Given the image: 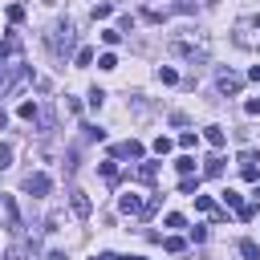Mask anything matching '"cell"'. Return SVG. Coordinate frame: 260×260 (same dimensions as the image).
<instances>
[{
	"label": "cell",
	"instance_id": "obj_1",
	"mask_svg": "<svg viewBox=\"0 0 260 260\" xmlns=\"http://www.w3.org/2000/svg\"><path fill=\"white\" fill-rule=\"evenodd\" d=\"M167 49L175 53V57H183V61H207V53H211V41H207V32H171V41H167Z\"/></svg>",
	"mask_w": 260,
	"mask_h": 260
},
{
	"label": "cell",
	"instance_id": "obj_2",
	"mask_svg": "<svg viewBox=\"0 0 260 260\" xmlns=\"http://www.w3.org/2000/svg\"><path fill=\"white\" fill-rule=\"evenodd\" d=\"M45 45H49V53H53V57H69V53H73V45H77V32H73V24H69V20H57V24H49V32H45Z\"/></svg>",
	"mask_w": 260,
	"mask_h": 260
},
{
	"label": "cell",
	"instance_id": "obj_3",
	"mask_svg": "<svg viewBox=\"0 0 260 260\" xmlns=\"http://www.w3.org/2000/svg\"><path fill=\"white\" fill-rule=\"evenodd\" d=\"M232 41L240 49H260V16H240L232 28Z\"/></svg>",
	"mask_w": 260,
	"mask_h": 260
},
{
	"label": "cell",
	"instance_id": "obj_4",
	"mask_svg": "<svg viewBox=\"0 0 260 260\" xmlns=\"http://www.w3.org/2000/svg\"><path fill=\"white\" fill-rule=\"evenodd\" d=\"M49 187H53V183H49V175H45V171L24 175V191H28L32 199H45V195H49Z\"/></svg>",
	"mask_w": 260,
	"mask_h": 260
},
{
	"label": "cell",
	"instance_id": "obj_5",
	"mask_svg": "<svg viewBox=\"0 0 260 260\" xmlns=\"http://www.w3.org/2000/svg\"><path fill=\"white\" fill-rule=\"evenodd\" d=\"M240 85H244L240 73H232V69H219V73H215V89H219V93H240Z\"/></svg>",
	"mask_w": 260,
	"mask_h": 260
},
{
	"label": "cell",
	"instance_id": "obj_6",
	"mask_svg": "<svg viewBox=\"0 0 260 260\" xmlns=\"http://www.w3.org/2000/svg\"><path fill=\"white\" fill-rule=\"evenodd\" d=\"M0 223L4 228H20V215H16V203H12V195H0Z\"/></svg>",
	"mask_w": 260,
	"mask_h": 260
},
{
	"label": "cell",
	"instance_id": "obj_7",
	"mask_svg": "<svg viewBox=\"0 0 260 260\" xmlns=\"http://www.w3.org/2000/svg\"><path fill=\"white\" fill-rule=\"evenodd\" d=\"M69 207H73V215H77V219H89V211H93V203H89V195H85V191H69Z\"/></svg>",
	"mask_w": 260,
	"mask_h": 260
},
{
	"label": "cell",
	"instance_id": "obj_8",
	"mask_svg": "<svg viewBox=\"0 0 260 260\" xmlns=\"http://www.w3.org/2000/svg\"><path fill=\"white\" fill-rule=\"evenodd\" d=\"M146 150H142V142L138 138H126V142H118L114 146V158H142Z\"/></svg>",
	"mask_w": 260,
	"mask_h": 260
},
{
	"label": "cell",
	"instance_id": "obj_9",
	"mask_svg": "<svg viewBox=\"0 0 260 260\" xmlns=\"http://www.w3.org/2000/svg\"><path fill=\"white\" fill-rule=\"evenodd\" d=\"M142 207H146V203H142L138 195H122V199H118V211H122V215H142Z\"/></svg>",
	"mask_w": 260,
	"mask_h": 260
},
{
	"label": "cell",
	"instance_id": "obj_10",
	"mask_svg": "<svg viewBox=\"0 0 260 260\" xmlns=\"http://www.w3.org/2000/svg\"><path fill=\"white\" fill-rule=\"evenodd\" d=\"M203 138H207V142H211L215 150H219V146L228 142V134H223V126H207V130H203Z\"/></svg>",
	"mask_w": 260,
	"mask_h": 260
},
{
	"label": "cell",
	"instance_id": "obj_11",
	"mask_svg": "<svg viewBox=\"0 0 260 260\" xmlns=\"http://www.w3.org/2000/svg\"><path fill=\"white\" fill-rule=\"evenodd\" d=\"M203 175H207V179H219V175H223V158H219V154H211V158L203 162Z\"/></svg>",
	"mask_w": 260,
	"mask_h": 260
},
{
	"label": "cell",
	"instance_id": "obj_12",
	"mask_svg": "<svg viewBox=\"0 0 260 260\" xmlns=\"http://www.w3.org/2000/svg\"><path fill=\"white\" fill-rule=\"evenodd\" d=\"M179 191L183 195H199V175H183L179 179Z\"/></svg>",
	"mask_w": 260,
	"mask_h": 260
},
{
	"label": "cell",
	"instance_id": "obj_13",
	"mask_svg": "<svg viewBox=\"0 0 260 260\" xmlns=\"http://www.w3.org/2000/svg\"><path fill=\"white\" fill-rule=\"evenodd\" d=\"M240 256L244 260H260V244L256 240H240Z\"/></svg>",
	"mask_w": 260,
	"mask_h": 260
},
{
	"label": "cell",
	"instance_id": "obj_14",
	"mask_svg": "<svg viewBox=\"0 0 260 260\" xmlns=\"http://www.w3.org/2000/svg\"><path fill=\"white\" fill-rule=\"evenodd\" d=\"M16 114H20L24 122H32V118L41 114V106H37V102H20V106H16Z\"/></svg>",
	"mask_w": 260,
	"mask_h": 260
},
{
	"label": "cell",
	"instance_id": "obj_15",
	"mask_svg": "<svg viewBox=\"0 0 260 260\" xmlns=\"http://www.w3.org/2000/svg\"><path fill=\"white\" fill-rule=\"evenodd\" d=\"M223 207H232V211H240V207H244V195L228 187V191H223Z\"/></svg>",
	"mask_w": 260,
	"mask_h": 260
},
{
	"label": "cell",
	"instance_id": "obj_16",
	"mask_svg": "<svg viewBox=\"0 0 260 260\" xmlns=\"http://www.w3.org/2000/svg\"><path fill=\"white\" fill-rule=\"evenodd\" d=\"M162 248L175 256V252H183V248H187V240H183V236H167V240H162Z\"/></svg>",
	"mask_w": 260,
	"mask_h": 260
},
{
	"label": "cell",
	"instance_id": "obj_17",
	"mask_svg": "<svg viewBox=\"0 0 260 260\" xmlns=\"http://www.w3.org/2000/svg\"><path fill=\"white\" fill-rule=\"evenodd\" d=\"M158 81H162V85H175V81H179V73H175L171 65H158Z\"/></svg>",
	"mask_w": 260,
	"mask_h": 260
},
{
	"label": "cell",
	"instance_id": "obj_18",
	"mask_svg": "<svg viewBox=\"0 0 260 260\" xmlns=\"http://www.w3.org/2000/svg\"><path fill=\"white\" fill-rule=\"evenodd\" d=\"M102 179H106V183H118V162H114V158L102 162Z\"/></svg>",
	"mask_w": 260,
	"mask_h": 260
},
{
	"label": "cell",
	"instance_id": "obj_19",
	"mask_svg": "<svg viewBox=\"0 0 260 260\" xmlns=\"http://www.w3.org/2000/svg\"><path fill=\"white\" fill-rule=\"evenodd\" d=\"M4 260H28V248H24V244H12V248L4 252Z\"/></svg>",
	"mask_w": 260,
	"mask_h": 260
},
{
	"label": "cell",
	"instance_id": "obj_20",
	"mask_svg": "<svg viewBox=\"0 0 260 260\" xmlns=\"http://www.w3.org/2000/svg\"><path fill=\"white\" fill-rule=\"evenodd\" d=\"M114 16V4H93V20H110Z\"/></svg>",
	"mask_w": 260,
	"mask_h": 260
},
{
	"label": "cell",
	"instance_id": "obj_21",
	"mask_svg": "<svg viewBox=\"0 0 260 260\" xmlns=\"http://www.w3.org/2000/svg\"><path fill=\"white\" fill-rule=\"evenodd\" d=\"M73 61H77L81 69H85V65H93V49H77V53H73Z\"/></svg>",
	"mask_w": 260,
	"mask_h": 260
},
{
	"label": "cell",
	"instance_id": "obj_22",
	"mask_svg": "<svg viewBox=\"0 0 260 260\" xmlns=\"http://www.w3.org/2000/svg\"><path fill=\"white\" fill-rule=\"evenodd\" d=\"M175 171H179V175H191V171H195V158H191V154H183V158L175 162Z\"/></svg>",
	"mask_w": 260,
	"mask_h": 260
},
{
	"label": "cell",
	"instance_id": "obj_23",
	"mask_svg": "<svg viewBox=\"0 0 260 260\" xmlns=\"http://www.w3.org/2000/svg\"><path fill=\"white\" fill-rule=\"evenodd\" d=\"M134 175H138V179H142V183H154V162H142V167H138V171H134Z\"/></svg>",
	"mask_w": 260,
	"mask_h": 260
},
{
	"label": "cell",
	"instance_id": "obj_24",
	"mask_svg": "<svg viewBox=\"0 0 260 260\" xmlns=\"http://www.w3.org/2000/svg\"><path fill=\"white\" fill-rule=\"evenodd\" d=\"M61 223H65V215H61V211H53V215L45 219V232H61Z\"/></svg>",
	"mask_w": 260,
	"mask_h": 260
},
{
	"label": "cell",
	"instance_id": "obj_25",
	"mask_svg": "<svg viewBox=\"0 0 260 260\" xmlns=\"http://www.w3.org/2000/svg\"><path fill=\"white\" fill-rule=\"evenodd\" d=\"M12 167V142H0V171Z\"/></svg>",
	"mask_w": 260,
	"mask_h": 260
},
{
	"label": "cell",
	"instance_id": "obj_26",
	"mask_svg": "<svg viewBox=\"0 0 260 260\" xmlns=\"http://www.w3.org/2000/svg\"><path fill=\"white\" fill-rule=\"evenodd\" d=\"M98 69H118V57H114V53H102V57H98Z\"/></svg>",
	"mask_w": 260,
	"mask_h": 260
},
{
	"label": "cell",
	"instance_id": "obj_27",
	"mask_svg": "<svg viewBox=\"0 0 260 260\" xmlns=\"http://www.w3.org/2000/svg\"><path fill=\"white\" fill-rule=\"evenodd\" d=\"M102 102H106V89H98V85H93V89H89V106H93V110H102Z\"/></svg>",
	"mask_w": 260,
	"mask_h": 260
},
{
	"label": "cell",
	"instance_id": "obj_28",
	"mask_svg": "<svg viewBox=\"0 0 260 260\" xmlns=\"http://www.w3.org/2000/svg\"><path fill=\"white\" fill-rule=\"evenodd\" d=\"M85 130V138H93V142H106V130L102 126H81Z\"/></svg>",
	"mask_w": 260,
	"mask_h": 260
},
{
	"label": "cell",
	"instance_id": "obj_29",
	"mask_svg": "<svg viewBox=\"0 0 260 260\" xmlns=\"http://www.w3.org/2000/svg\"><path fill=\"white\" fill-rule=\"evenodd\" d=\"M8 20L20 24V20H24V8H20V4H8Z\"/></svg>",
	"mask_w": 260,
	"mask_h": 260
},
{
	"label": "cell",
	"instance_id": "obj_30",
	"mask_svg": "<svg viewBox=\"0 0 260 260\" xmlns=\"http://www.w3.org/2000/svg\"><path fill=\"white\" fill-rule=\"evenodd\" d=\"M102 41H106V45H118V41H122V28H106Z\"/></svg>",
	"mask_w": 260,
	"mask_h": 260
},
{
	"label": "cell",
	"instance_id": "obj_31",
	"mask_svg": "<svg viewBox=\"0 0 260 260\" xmlns=\"http://www.w3.org/2000/svg\"><path fill=\"white\" fill-rule=\"evenodd\" d=\"M244 114H252V118H260V98H248V102H244Z\"/></svg>",
	"mask_w": 260,
	"mask_h": 260
},
{
	"label": "cell",
	"instance_id": "obj_32",
	"mask_svg": "<svg viewBox=\"0 0 260 260\" xmlns=\"http://www.w3.org/2000/svg\"><path fill=\"white\" fill-rule=\"evenodd\" d=\"M37 122H41V130H49V126H53V110H41V114H37Z\"/></svg>",
	"mask_w": 260,
	"mask_h": 260
},
{
	"label": "cell",
	"instance_id": "obj_33",
	"mask_svg": "<svg viewBox=\"0 0 260 260\" xmlns=\"http://www.w3.org/2000/svg\"><path fill=\"white\" fill-rule=\"evenodd\" d=\"M195 142H199V134H191V130H187V134H183V138H179V146H183V150H191V146H195Z\"/></svg>",
	"mask_w": 260,
	"mask_h": 260
},
{
	"label": "cell",
	"instance_id": "obj_34",
	"mask_svg": "<svg viewBox=\"0 0 260 260\" xmlns=\"http://www.w3.org/2000/svg\"><path fill=\"white\" fill-rule=\"evenodd\" d=\"M195 207H199V211H215V203H211L207 195H195Z\"/></svg>",
	"mask_w": 260,
	"mask_h": 260
},
{
	"label": "cell",
	"instance_id": "obj_35",
	"mask_svg": "<svg viewBox=\"0 0 260 260\" xmlns=\"http://www.w3.org/2000/svg\"><path fill=\"white\" fill-rule=\"evenodd\" d=\"M171 150V138H154V154H167Z\"/></svg>",
	"mask_w": 260,
	"mask_h": 260
},
{
	"label": "cell",
	"instance_id": "obj_36",
	"mask_svg": "<svg viewBox=\"0 0 260 260\" xmlns=\"http://www.w3.org/2000/svg\"><path fill=\"white\" fill-rule=\"evenodd\" d=\"M236 215H240V219H252V215H256V203H244V207H240Z\"/></svg>",
	"mask_w": 260,
	"mask_h": 260
},
{
	"label": "cell",
	"instance_id": "obj_37",
	"mask_svg": "<svg viewBox=\"0 0 260 260\" xmlns=\"http://www.w3.org/2000/svg\"><path fill=\"white\" fill-rule=\"evenodd\" d=\"M248 77H252V81H260V65H252V69H248Z\"/></svg>",
	"mask_w": 260,
	"mask_h": 260
},
{
	"label": "cell",
	"instance_id": "obj_38",
	"mask_svg": "<svg viewBox=\"0 0 260 260\" xmlns=\"http://www.w3.org/2000/svg\"><path fill=\"white\" fill-rule=\"evenodd\" d=\"M49 260H69V256L65 252H49Z\"/></svg>",
	"mask_w": 260,
	"mask_h": 260
},
{
	"label": "cell",
	"instance_id": "obj_39",
	"mask_svg": "<svg viewBox=\"0 0 260 260\" xmlns=\"http://www.w3.org/2000/svg\"><path fill=\"white\" fill-rule=\"evenodd\" d=\"M4 122H8V114H4V110H0V126H4Z\"/></svg>",
	"mask_w": 260,
	"mask_h": 260
},
{
	"label": "cell",
	"instance_id": "obj_40",
	"mask_svg": "<svg viewBox=\"0 0 260 260\" xmlns=\"http://www.w3.org/2000/svg\"><path fill=\"white\" fill-rule=\"evenodd\" d=\"M110 260H130V256H110Z\"/></svg>",
	"mask_w": 260,
	"mask_h": 260
},
{
	"label": "cell",
	"instance_id": "obj_41",
	"mask_svg": "<svg viewBox=\"0 0 260 260\" xmlns=\"http://www.w3.org/2000/svg\"><path fill=\"white\" fill-rule=\"evenodd\" d=\"M0 69H4V61H0Z\"/></svg>",
	"mask_w": 260,
	"mask_h": 260
}]
</instances>
